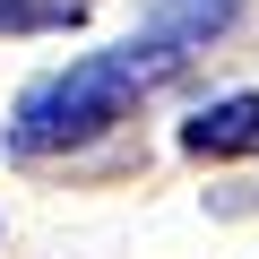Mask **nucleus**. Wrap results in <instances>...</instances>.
<instances>
[{
	"instance_id": "f257e3e1",
	"label": "nucleus",
	"mask_w": 259,
	"mask_h": 259,
	"mask_svg": "<svg viewBox=\"0 0 259 259\" xmlns=\"http://www.w3.org/2000/svg\"><path fill=\"white\" fill-rule=\"evenodd\" d=\"M173 44H121V52H95V61H69L52 78H35L9 112V147L18 156H61V147H87L104 139L112 121H130L156 78H173Z\"/></svg>"
},
{
	"instance_id": "f03ea898",
	"label": "nucleus",
	"mask_w": 259,
	"mask_h": 259,
	"mask_svg": "<svg viewBox=\"0 0 259 259\" xmlns=\"http://www.w3.org/2000/svg\"><path fill=\"white\" fill-rule=\"evenodd\" d=\"M182 147L190 156H250L259 147V95H225V104H207L199 121H182Z\"/></svg>"
},
{
	"instance_id": "7ed1b4c3",
	"label": "nucleus",
	"mask_w": 259,
	"mask_h": 259,
	"mask_svg": "<svg viewBox=\"0 0 259 259\" xmlns=\"http://www.w3.org/2000/svg\"><path fill=\"white\" fill-rule=\"evenodd\" d=\"M242 18V0H147V44H207Z\"/></svg>"
},
{
	"instance_id": "20e7f679",
	"label": "nucleus",
	"mask_w": 259,
	"mask_h": 259,
	"mask_svg": "<svg viewBox=\"0 0 259 259\" xmlns=\"http://www.w3.org/2000/svg\"><path fill=\"white\" fill-rule=\"evenodd\" d=\"M44 26H78V0H0V35H44Z\"/></svg>"
}]
</instances>
